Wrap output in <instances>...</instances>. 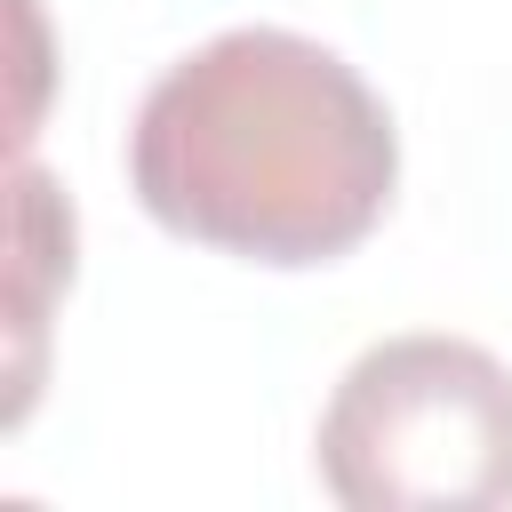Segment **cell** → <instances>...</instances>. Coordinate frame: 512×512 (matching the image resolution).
<instances>
[{
    "label": "cell",
    "mask_w": 512,
    "mask_h": 512,
    "mask_svg": "<svg viewBox=\"0 0 512 512\" xmlns=\"http://www.w3.org/2000/svg\"><path fill=\"white\" fill-rule=\"evenodd\" d=\"M320 480L352 512L512 504V368L472 336H384L320 408Z\"/></svg>",
    "instance_id": "obj_2"
},
{
    "label": "cell",
    "mask_w": 512,
    "mask_h": 512,
    "mask_svg": "<svg viewBox=\"0 0 512 512\" xmlns=\"http://www.w3.org/2000/svg\"><path fill=\"white\" fill-rule=\"evenodd\" d=\"M400 136L384 96L288 24H232L184 48L128 120L136 200L248 264H328L392 208Z\"/></svg>",
    "instance_id": "obj_1"
}]
</instances>
